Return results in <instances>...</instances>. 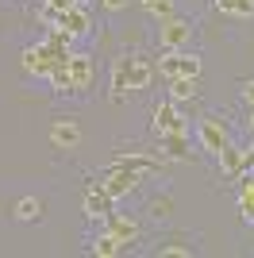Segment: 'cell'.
Instances as JSON below:
<instances>
[{
    "instance_id": "cell-1",
    "label": "cell",
    "mask_w": 254,
    "mask_h": 258,
    "mask_svg": "<svg viewBox=\"0 0 254 258\" xmlns=\"http://www.w3.org/2000/svg\"><path fill=\"white\" fill-rule=\"evenodd\" d=\"M158 74L166 77H201V58L197 54H181V50H166L158 58Z\"/></svg>"
},
{
    "instance_id": "cell-2",
    "label": "cell",
    "mask_w": 254,
    "mask_h": 258,
    "mask_svg": "<svg viewBox=\"0 0 254 258\" xmlns=\"http://www.w3.org/2000/svg\"><path fill=\"white\" fill-rule=\"evenodd\" d=\"M139 181H143V170H131V166H108V173H104V181H100V185L108 189L112 201H119V197L135 193Z\"/></svg>"
},
{
    "instance_id": "cell-3",
    "label": "cell",
    "mask_w": 254,
    "mask_h": 258,
    "mask_svg": "<svg viewBox=\"0 0 254 258\" xmlns=\"http://www.w3.org/2000/svg\"><path fill=\"white\" fill-rule=\"evenodd\" d=\"M70 54H58V50H50L46 43H39V46H27L23 50V74H31V77H46L54 70V62H66Z\"/></svg>"
},
{
    "instance_id": "cell-4",
    "label": "cell",
    "mask_w": 254,
    "mask_h": 258,
    "mask_svg": "<svg viewBox=\"0 0 254 258\" xmlns=\"http://www.w3.org/2000/svg\"><path fill=\"white\" fill-rule=\"evenodd\" d=\"M189 39H193V27H189V20H181L177 12H173L169 20L158 23V43H162V50H181V46H189Z\"/></svg>"
},
{
    "instance_id": "cell-5",
    "label": "cell",
    "mask_w": 254,
    "mask_h": 258,
    "mask_svg": "<svg viewBox=\"0 0 254 258\" xmlns=\"http://www.w3.org/2000/svg\"><path fill=\"white\" fill-rule=\"evenodd\" d=\"M119 66H123V74H127V93L131 89H147L150 77H154V62L143 58V54H123Z\"/></svg>"
},
{
    "instance_id": "cell-6",
    "label": "cell",
    "mask_w": 254,
    "mask_h": 258,
    "mask_svg": "<svg viewBox=\"0 0 254 258\" xmlns=\"http://www.w3.org/2000/svg\"><path fill=\"white\" fill-rule=\"evenodd\" d=\"M150 131H154V135H169V131H189V123H185V119H181V112H177V100H166V104L154 108Z\"/></svg>"
},
{
    "instance_id": "cell-7",
    "label": "cell",
    "mask_w": 254,
    "mask_h": 258,
    "mask_svg": "<svg viewBox=\"0 0 254 258\" xmlns=\"http://www.w3.org/2000/svg\"><path fill=\"white\" fill-rule=\"evenodd\" d=\"M96 77V58L93 54H70V81H74V93H85Z\"/></svg>"
},
{
    "instance_id": "cell-8",
    "label": "cell",
    "mask_w": 254,
    "mask_h": 258,
    "mask_svg": "<svg viewBox=\"0 0 254 258\" xmlns=\"http://www.w3.org/2000/svg\"><path fill=\"white\" fill-rule=\"evenodd\" d=\"M197 139H201V147L208 154H220L223 147H227V127H223L220 119H201V127H197Z\"/></svg>"
},
{
    "instance_id": "cell-9",
    "label": "cell",
    "mask_w": 254,
    "mask_h": 258,
    "mask_svg": "<svg viewBox=\"0 0 254 258\" xmlns=\"http://www.w3.org/2000/svg\"><path fill=\"white\" fill-rule=\"evenodd\" d=\"M108 212H116V201L108 197L104 185L96 181V189H89V193H85V216H89V220H104Z\"/></svg>"
},
{
    "instance_id": "cell-10",
    "label": "cell",
    "mask_w": 254,
    "mask_h": 258,
    "mask_svg": "<svg viewBox=\"0 0 254 258\" xmlns=\"http://www.w3.org/2000/svg\"><path fill=\"white\" fill-rule=\"evenodd\" d=\"M104 231H112L123 247H131V243L139 239V224L131 220V216H119V212H108L104 216Z\"/></svg>"
},
{
    "instance_id": "cell-11",
    "label": "cell",
    "mask_w": 254,
    "mask_h": 258,
    "mask_svg": "<svg viewBox=\"0 0 254 258\" xmlns=\"http://www.w3.org/2000/svg\"><path fill=\"white\" fill-rule=\"evenodd\" d=\"M50 143L58 151H74L77 143H81V127H77L74 119H54L50 123Z\"/></svg>"
},
{
    "instance_id": "cell-12",
    "label": "cell",
    "mask_w": 254,
    "mask_h": 258,
    "mask_svg": "<svg viewBox=\"0 0 254 258\" xmlns=\"http://www.w3.org/2000/svg\"><path fill=\"white\" fill-rule=\"evenodd\" d=\"M62 31H70L74 39H81V35H89V27H93V20H89V12H85V4H74L70 12H62V23H58Z\"/></svg>"
},
{
    "instance_id": "cell-13",
    "label": "cell",
    "mask_w": 254,
    "mask_h": 258,
    "mask_svg": "<svg viewBox=\"0 0 254 258\" xmlns=\"http://www.w3.org/2000/svg\"><path fill=\"white\" fill-rule=\"evenodd\" d=\"M166 158H189V131H169V135H158Z\"/></svg>"
},
{
    "instance_id": "cell-14",
    "label": "cell",
    "mask_w": 254,
    "mask_h": 258,
    "mask_svg": "<svg viewBox=\"0 0 254 258\" xmlns=\"http://www.w3.org/2000/svg\"><path fill=\"white\" fill-rule=\"evenodd\" d=\"M216 158H220V166H223V173H227V177H243V151H235L231 143H227Z\"/></svg>"
},
{
    "instance_id": "cell-15",
    "label": "cell",
    "mask_w": 254,
    "mask_h": 258,
    "mask_svg": "<svg viewBox=\"0 0 254 258\" xmlns=\"http://www.w3.org/2000/svg\"><path fill=\"white\" fill-rule=\"evenodd\" d=\"M112 166H131V170L150 173V170H158V166H162V158H147V154H116Z\"/></svg>"
},
{
    "instance_id": "cell-16",
    "label": "cell",
    "mask_w": 254,
    "mask_h": 258,
    "mask_svg": "<svg viewBox=\"0 0 254 258\" xmlns=\"http://www.w3.org/2000/svg\"><path fill=\"white\" fill-rule=\"evenodd\" d=\"M119 250H123V243H119L112 231H100V235L93 239V254H96V258H116Z\"/></svg>"
},
{
    "instance_id": "cell-17",
    "label": "cell",
    "mask_w": 254,
    "mask_h": 258,
    "mask_svg": "<svg viewBox=\"0 0 254 258\" xmlns=\"http://www.w3.org/2000/svg\"><path fill=\"white\" fill-rule=\"evenodd\" d=\"M197 97V77H169V100H193Z\"/></svg>"
},
{
    "instance_id": "cell-18",
    "label": "cell",
    "mask_w": 254,
    "mask_h": 258,
    "mask_svg": "<svg viewBox=\"0 0 254 258\" xmlns=\"http://www.w3.org/2000/svg\"><path fill=\"white\" fill-rule=\"evenodd\" d=\"M239 208H243V220L254 227V177H243L239 185Z\"/></svg>"
},
{
    "instance_id": "cell-19",
    "label": "cell",
    "mask_w": 254,
    "mask_h": 258,
    "mask_svg": "<svg viewBox=\"0 0 254 258\" xmlns=\"http://www.w3.org/2000/svg\"><path fill=\"white\" fill-rule=\"evenodd\" d=\"M139 8H143V12H147V16H150V20H169V16H173V12H177V8H173V0H139Z\"/></svg>"
},
{
    "instance_id": "cell-20",
    "label": "cell",
    "mask_w": 254,
    "mask_h": 258,
    "mask_svg": "<svg viewBox=\"0 0 254 258\" xmlns=\"http://www.w3.org/2000/svg\"><path fill=\"white\" fill-rule=\"evenodd\" d=\"M12 212H16V220L31 224V220H39V216H42V205L35 201V197H23V201H16V208H12Z\"/></svg>"
},
{
    "instance_id": "cell-21",
    "label": "cell",
    "mask_w": 254,
    "mask_h": 258,
    "mask_svg": "<svg viewBox=\"0 0 254 258\" xmlns=\"http://www.w3.org/2000/svg\"><path fill=\"white\" fill-rule=\"evenodd\" d=\"M231 16H239V20H254V0H235Z\"/></svg>"
},
{
    "instance_id": "cell-22",
    "label": "cell",
    "mask_w": 254,
    "mask_h": 258,
    "mask_svg": "<svg viewBox=\"0 0 254 258\" xmlns=\"http://www.w3.org/2000/svg\"><path fill=\"white\" fill-rule=\"evenodd\" d=\"M162 258H189V247H177V243H169V247L158 250Z\"/></svg>"
},
{
    "instance_id": "cell-23",
    "label": "cell",
    "mask_w": 254,
    "mask_h": 258,
    "mask_svg": "<svg viewBox=\"0 0 254 258\" xmlns=\"http://www.w3.org/2000/svg\"><path fill=\"white\" fill-rule=\"evenodd\" d=\"M169 208H173V205H169L166 197H162V201H154V205H150V212H154V220H166V216H169Z\"/></svg>"
},
{
    "instance_id": "cell-24",
    "label": "cell",
    "mask_w": 254,
    "mask_h": 258,
    "mask_svg": "<svg viewBox=\"0 0 254 258\" xmlns=\"http://www.w3.org/2000/svg\"><path fill=\"white\" fill-rule=\"evenodd\" d=\"M42 4H50L54 12H70V8L77 4V0H42Z\"/></svg>"
},
{
    "instance_id": "cell-25",
    "label": "cell",
    "mask_w": 254,
    "mask_h": 258,
    "mask_svg": "<svg viewBox=\"0 0 254 258\" xmlns=\"http://www.w3.org/2000/svg\"><path fill=\"white\" fill-rule=\"evenodd\" d=\"M100 4H104V8H108V12H123V8H127V4H131V0H100Z\"/></svg>"
},
{
    "instance_id": "cell-26",
    "label": "cell",
    "mask_w": 254,
    "mask_h": 258,
    "mask_svg": "<svg viewBox=\"0 0 254 258\" xmlns=\"http://www.w3.org/2000/svg\"><path fill=\"white\" fill-rule=\"evenodd\" d=\"M243 100L246 108H254V81H243Z\"/></svg>"
},
{
    "instance_id": "cell-27",
    "label": "cell",
    "mask_w": 254,
    "mask_h": 258,
    "mask_svg": "<svg viewBox=\"0 0 254 258\" xmlns=\"http://www.w3.org/2000/svg\"><path fill=\"white\" fill-rule=\"evenodd\" d=\"M250 170H254V147L243 151V173H250Z\"/></svg>"
},
{
    "instance_id": "cell-28",
    "label": "cell",
    "mask_w": 254,
    "mask_h": 258,
    "mask_svg": "<svg viewBox=\"0 0 254 258\" xmlns=\"http://www.w3.org/2000/svg\"><path fill=\"white\" fill-rule=\"evenodd\" d=\"M216 8H220L223 16H231V8H235V0H216Z\"/></svg>"
},
{
    "instance_id": "cell-29",
    "label": "cell",
    "mask_w": 254,
    "mask_h": 258,
    "mask_svg": "<svg viewBox=\"0 0 254 258\" xmlns=\"http://www.w3.org/2000/svg\"><path fill=\"white\" fill-rule=\"evenodd\" d=\"M77 4H89V0H77Z\"/></svg>"
}]
</instances>
